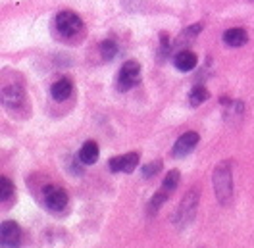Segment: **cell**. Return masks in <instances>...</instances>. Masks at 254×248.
I'll return each instance as SVG.
<instances>
[{
  "label": "cell",
  "mask_w": 254,
  "mask_h": 248,
  "mask_svg": "<svg viewBox=\"0 0 254 248\" xmlns=\"http://www.w3.org/2000/svg\"><path fill=\"white\" fill-rule=\"evenodd\" d=\"M214 190H216V196L222 204H227L233 196V170H231V162L225 160L220 162L214 170Z\"/></svg>",
  "instance_id": "cell-1"
},
{
  "label": "cell",
  "mask_w": 254,
  "mask_h": 248,
  "mask_svg": "<svg viewBox=\"0 0 254 248\" xmlns=\"http://www.w3.org/2000/svg\"><path fill=\"white\" fill-rule=\"evenodd\" d=\"M141 81V65L137 60H127L118 71V79H116V87L120 93L131 91L133 87H137Z\"/></svg>",
  "instance_id": "cell-2"
},
{
  "label": "cell",
  "mask_w": 254,
  "mask_h": 248,
  "mask_svg": "<svg viewBox=\"0 0 254 248\" xmlns=\"http://www.w3.org/2000/svg\"><path fill=\"white\" fill-rule=\"evenodd\" d=\"M54 25H56V31L65 39H73L83 31V19L75 12H69V10L60 12L54 19Z\"/></svg>",
  "instance_id": "cell-3"
},
{
  "label": "cell",
  "mask_w": 254,
  "mask_h": 248,
  "mask_svg": "<svg viewBox=\"0 0 254 248\" xmlns=\"http://www.w3.org/2000/svg\"><path fill=\"white\" fill-rule=\"evenodd\" d=\"M196 206H198V188L189 190L183 196V200L179 202V208L175 210L174 223H177L179 227H185L190 219L194 217V214H196Z\"/></svg>",
  "instance_id": "cell-4"
},
{
  "label": "cell",
  "mask_w": 254,
  "mask_h": 248,
  "mask_svg": "<svg viewBox=\"0 0 254 248\" xmlns=\"http://www.w3.org/2000/svg\"><path fill=\"white\" fill-rule=\"evenodd\" d=\"M2 106L10 112H19L27 108V94L21 85H4L2 87Z\"/></svg>",
  "instance_id": "cell-5"
},
{
  "label": "cell",
  "mask_w": 254,
  "mask_h": 248,
  "mask_svg": "<svg viewBox=\"0 0 254 248\" xmlns=\"http://www.w3.org/2000/svg\"><path fill=\"white\" fill-rule=\"evenodd\" d=\"M43 202H45V206H47L50 212L60 214V212H64L67 208L69 198H67V192L64 190L62 186L47 185L43 188Z\"/></svg>",
  "instance_id": "cell-6"
},
{
  "label": "cell",
  "mask_w": 254,
  "mask_h": 248,
  "mask_svg": "<svg viewBox=\"0 0 254 248\" xmlns=\"http://www.w3.org/2000/svg\"><path fill=\"white\" fill-rule=\"evenodd\" d=\"M0 243L4 248H19L21 245V227L16 221H4L0 227Z\"/></svg>",
  "instance_id": "cell-7"
},
{
  "label": "cell",
  "mask_w": 254,
  "mask_h": 248,
  "mask_svg": "<svg viewBox=\"0 0 254 248\" xmlns=\"http://www.w3.org/2000/svg\"><path fill=\"white\" fill-rule=\"evenodd\" d=\"M139 158H141L139 152H127V154L118 156V158H110L108 160V168L114 173H131L137 168Z\"/></svg>",
  "instance_id": "cell-8"
},
{
  "label": "cell",
  "mask_w": 254,
  "mask_h": 248,
  "mask_svg": "<svg viewBox=\"0 0 254 248\" xmlns=\"http://www.w3.org/2000/svg\"><path fill=\"white\" fill-rule=\"evenodd\" d=\"M198 140H200V137H198L196 131H187V133H183V135L177 139V142L174 144L172 154H174L175 158H183V156H187L190 150L198 144Z\"/></svg>",
  "instance_id": "cell-9"
},
{
  "label": "cell",
  "mask_w": 254,
  "mask_h": 248,
  "mask_svg": "<svg viewBox=\"0 0 254 248\" xmlns=\"http://www.w3.org/2000/svg\"><path fill=\"white\" fill-rule=\"evenodd\" d=\"M71 91H73V85L67 77L58 79L52 87H50V94L56 102H65L69 96H71Z\"/></svg>",
  "instance_id": "cell-10"
},
{
  "label": "cell",
  "mask_w": 254,
  "mask_h": 248,
  "mask_svg": "<svg viewBox=\"0 0 254 248\" xmlns=\"http://www.w3.org/2000/svg\"><path fill=\"white\" fill-rule=\"evenodd\" d=\"M247 41H249V33L245 31L243 27H231V29H227L223 33V43L231 48L243 47Z\"/></svg>",
  "instance_id": "cell-11"
},
{
  "label": "cell",
  "mask_w": 254,
  "mask_h": 248,
  "mask_svg": "<svg viewBox=\"0 0 254 248\" xmlns=\"http://www.w3.org/2000/svg\"><path fill=\"white\" fill-rule=\"evenodd\" d=\"M174 63L179 71H190L196 67V54L190 50H181L174 58Z\"/></svg>",
  "instance_id": "cell-12"
},
{
  "label": "cell",
  "mask_w": 254,
  "mask_h": 248,
  "mask_svg": "<svg viewBox=\"0 0 254 248\" xmlns=\"http://www.w3.org/2000/svg\"><path fill=\"white\" fill-rule=\"evenodd\" d=\"M79 160L81 164L85 166H93L96 160H98V144L95 140H87L79 150Z\"/></svg>",
  "instance_id": "cell-13"
},
{
  "label": "cell",
  "mask_w": 254,
  "mask_h": 248,
  "mask_svg": "<svg viewBox=\"0 0 254 248\" xmlns=\"http://www.w3.org/2000/svg\"><path fill=\"white\" fill-rule=\"evenodd\" d=\"M210 93H208L206 87H202V85H196V87H192L189 93V104L190 106H200L202 102H206Z\"/></svg>",
  "instance_id": "cell-14"
},
{
  "label": "cell",
  "mask_w": 254,
  "mask_h": 248,
  "mask_svg": "<svg viewBox=\"0 0 254 248\" xmlns=\"http://www.w3.org/2000/svg\"><path fill=\"white\" fill-rule=\"evenodd\" d=\"M118 52H120V48H118V43H116V41L106 39V41L100 43V56H102L106 62L114 60V58L118 56Z\"/></svg>",
  "instance_id": "cell-15"
},
{
  "label": "cell",
  "mask_w": 254,
  "mask_h": 248,
  "mask_svg": "<svg viewBox=\"0 0 254 248\" xmlns=\"http://www.w3.org/2000/svg\"><path fill=\"white\" fill-rule=\"evenodd\" d=\"M168 196H170V192L164 190V188H160L158 192L150 198V202H148V214H156L160 208H162V204L168 200Z\"/></svg>",
  "instance_id": "cell-16"
},
{
  "label": "cell",
  "mask_w": 254,
  "mask_h": 248,
  "mask_svg": "<svg viewBox=\"0 0 254 248\" xmlns=\"http://www.w3.org/2000/svg\"><path fill=\"white\" fill-rule=\"evenodd\" d=\"M179 179H181V173H179L177 170L168 171L166 177H164V185H162V188L168 190V192H172L175 186H177V183H179Z\"/></svg>",
  "instance_id": "cell-17"
},
{
  "label": "cell",
  "mask_w": 254,
  "mask_h": 248,
  "mask_svg": "<svg viewBox=\"0 0 254 248\" xmlns=\"http://www.w3.org/2000/svg\"><path fill=\"white\" fill-rule=\"evenodd\" d=\"M12 196H14V183L8 177H2L0 179V198L2 202H8Z\"/></svg>",
  "instance_id": "cell-18"
},
{
  "label": "cell",
  "mask_w": 254,
  "mask_h": 248,
  "mask_svg": "<svg viewBox=\"0 0 254 248\" xmlns=\"http://www.w3.org/2000/svg\"><path fill=\"white\" fill-rule=\"evenodd\" d=\"M160 170H162V162H160V160H154V162L146 164L143 168V177L144 179H150V177H154Z\"/></svg>",
  "instance_id": "cell-19"
},
{
  "label": "cell",
  "mask_w": 254,
  "mask_h": 248,
  "mask_svg": "<svg viewBox=\"0 0 254 248\" xmlns=\"http://www.w3.org/2000/svg\"><path fill=\"white\" fill-rule=\"evenodd\" d=\"M170 37L166 33L160 35V50H158V60H164L168 54H170Z\"/></svg>",
  "instance_id": "cell-20"
},
{
  "label": "cell",
  "mask_w": 254,
  "mask_h": 248,
  "mask_svg": "<svg viewBox=\"0 0 254 248\" xmlns=\"http://www.w3.org/2000/svg\"><path fill=\"white\" fill-rule=\"evenodd\" d=\"M200 29H202V23H194V25L185 29V37H196L200 33Z\"/></svg>",
  "instance_id": "cell-21"
}]
</instances>
